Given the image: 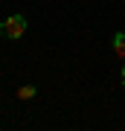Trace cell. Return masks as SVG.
<instances>
[{"mask_svg": "<svg viewBox=\"0 0 125 131\" xmlns=\"http://www.w3.org/2000/svg\"><path fill=\"white\" fill-rule=\"evenodd\" d=\"M0 29H3L9 38H20L23 32H26V18H23V15H12V18L3 20V26H0Z\"/></svg>", "mask_w": 125, "mask_h": 131, "instance_id": "6da1fadb", "label": "cell"}, {"mask_svg": "<svg viewBox=\"0 0 125 131\" xmlns=\"http://www.w3.org/2000/svg\"><path fill=\"white\" fill-rule=\"evenodd\" d=\"M113 52H116V58L125 61V32H116L113 35Z\"/></svg>", "mask_w": 125, "mask_h": 131, "instance_id": "7a4b0ae2", "label": "cell"}, {"mask_svg": "<svg viewBox=\"0 0 125 131\" xmlns=\"http://www.w3.org/2000/svg\"><path fill=\"white\" fill-rule=\"evenodd\" d=\"M38 96V88L35 84H23V88H18V99H23V102H29V99Z\"/></svg>", "mask_w": 125, "mask_h": 131, "instance_id": "3957f363", "label": "cell"}, {"mask_svg": "<svg viewBox=\"0 0 125 131\" xmlns=\"http://www.w3.org/2000/svg\"><path fill=\"white\" fill-rule=\"evenodd\" d=\"M122 84H125V64H122Z\"/></svg>", "mask_w": 125, "mask_h": 131, "instance_id": "277c9868", "label": "cell"}]
</instances>
